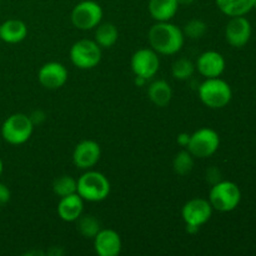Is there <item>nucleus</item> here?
<instances>
[{
	"label": "nucleus",
	"mask_w": 256,
	"mask_h": 256,
	"mask_svg": "<svg viewBox=\"0 0 256 256\" xmlns=\"http://www.w3.org/2000/svg\"><path fill=\"white\" fill-rule=\"evenodd\" d=\"M148 40L152 50L159 55H175L182 49L184 32L170 22H156L148 32Z\"/></svg>",
	"instance_id": "nucleus-1"
},
{
	"label": "nucleus",
	"mask_w": 256,
	"mask_h": 256,
	"mask_svg": "<svg viewBox=\"0 0 256 256\" xmlns=\"http://www.w3.org/2000/svg\"><path fill=\"white\" fill-rule=\"evenodd\" d=\"M110 182L102 172L86 170L76 180V192L84 202H99L106 199L110 194Z\"/></svg>",
	"instance_id": "nucleus-2"
},
{
	"label": "nucleus",
	"mask_w": 256,
	"mask_h": 256,
	"mask_svg": "<svg viewBox=\"0 0 256 256\" xmlns=\"http://www.w3.org/2000/svg\"><path fill=\"white\" fill-rule=\"evenodd\" d=\"M199 99L210 109L226 106L232 98V90L225 80L220 78H208L198 88Z\"/></svg>",
	"instance_id": "nucleus-3"
},
{
	"label": "nucleus",
	"mask_w": 256,
	"mask_h": 256,
	"mask_svg": "<svg viewBox=\"0 0 256 256\" xmlns=\"http://www.w3.org/2000/svg\"><path fill=\"white\" fill-rule=\"evenodd\" d=\"M34 122L29 115L15 112L8 116L2 125V136L12 145H22L32 138Z\"/></svg>",
	"instance_id": "nucleus-4"
},
{
	"label": "nucleus",
	"mask_w": 256,
	"mask_h": 256,
	"mask_svg": "<svg viewBox=\"0 0 256 256\" xmlns=\"http://www.w3.org/2000/svg\"><path fill=\"white\" fill-rule=\"evenodd\" d=\"M209 202L212 209L222 212H232L242 200V192L232 182H218L212 184L209 192Z\"/></svg>",
	"instance_id": "nucleus-5"
},
{
	"label": "nucleus",
	"mask_w": 256,
	"mask_h": 256,
	"mask_svg": "<svg viewBox=\"0 0 256 256\" xmlns=\"http://www.w3.org/2000/svg\"><path fill=\"white\" fill-rule=\"evenodd\" d=\"M102 48L95 40L82 39L78 40L70 48V60L78 69L89 70L98 66L102 62Z\"/></svg>",
	"instance_id": "nucleus-6"
},
{
	"label": "nucleus",
	"mask_w": 256,
	"mask_h": 256,
	"mask_svg": "<svg viewBox=\"0 0 256 256\" xmlns=\"http://www.w3.org/2000/svg\"><path fill=\"white\" fill-rule=\"evenodd\" d=\"M220 146V136L212 128H202L190 134L186 149L198 159L212 156Z\"/></svg>",
	"instance_id": "nucleus-7"
},
{
	"label": "nucleus",
	"mask_w": 256,
	"mask_h": 256,
	"mask_svg": "<svg viewBox=\"0 0 256 256\" xmlns=\"http://www.w3.org/2000/svg\"><path fill=\"white\" fill-rule=\"evenodd\" d=\"M102 8L94 0H82L78 2L72 10V24L79 30H92L102 22Z\"/></svg>",
	"instance_id": "nucleus-8"
},
{
	"label": "nucleus",
	"mask_w": 256,
	"mask_h": 256,
	"mask_svg": "<svg viewBox=\"0 0 256 256\" xmlns=\"http://www.w3.org/2000/svg\"><path fill=\"white\" fill-rule=\"evenodd\" d=\"M130 66L135 76L149 80L158 74L160 68L159 54L152 48H142L132 54Z\"/></svg>",
	"instance_id": "nucleus-9"
},
{
	"label": "nucleus",
	"mask_w": 256,
	"mask_h": 256,
	"mask_svg": "<svg viewBox=\"0 0 256 256\" xmlns=\"http://www.w3.org/2000/svg\"><path fill=\"white\" fill-rule=\"evenodd\" d=\"M212 206L209 200L204 198H194L185 202L182 209V218L186 226H194L199 229L206 224L212 215Z\"/></svg>",
	"instance_id": "nucleus-10"
},
{
	"label": "nucleus",
	"mask_w": 256,
	"mask_h": 256,
	"mask_svg": "<svg viewBox=\"0 0 256 256\" xmlns=\"http://www.w3.org/2000/svg\"><path fill=\"white\" fill-rule=\"evenodd\" d=\"M102 156L100 145L94 140H82L76 144L72 152V162L78 169H92Z\"/></svg>",
	"instance_id": "nucleus-11"
},
{
	"label": "nucleus",
	"mask_w": 256,
	"mask_h": 256,
	"mask_svg": "<svg viewBox=\"0 0 256 256\" xmlns=\"http://www.w3.org/2000/svg\"><path fill=\"white\" fill-rule=\"evenodd\" d=\"M68 69L58 62H45L38 72V80L45 89L56 90L64 86L68 82Z\"/></svg>",
	"instance_id": "nucleus-12"
},
{
	"label": "nucleus",
	"mask_w": 256,
	"mask_h": 256,
	"mask_svg": "<svg viewBox=\"0 0 256 256\" xmlns=\"http://www.w3.org/2000/svg\"><path fill=\"white\" fill-rule=\"evenodd\" d=\"M252 36V24L242 16H232L225 28L226 42L234 48H242L248 44Z\"/></svg>",
	"instance_id": "nucleus-13"
},
{
	"label": "nucleus",
	"mask_w": 256,
	"mask_h": 256,
	"mask_svg": "<svg viewBox=\"0 0 256 256\" xmlns=\"http://www.w3.org/2000/svg\"><path fill=\"white\" fill-rule=\"evenodd\" d=\"M195 69L199 74L208 78H219L225 70V59L220 52L214 50H208L202 52L195 62Z\"/></svg>",
	"instance_id": "nucleus-14"
},
{
	"label": "nucleus",
	"mask_w": 256,
	"mask_h": 256,
	"mask_svg": "<svg viewBox=\"0 0 256 256\" xmlns=\"http://www.w3.org/2000/svg\"><path fill=\"white\" fill-rule=\"evenodd\" d=\"M92 240L95 252L99 256H118L122 252V238L115 230L102 229Z\"/></svg>",
	"instance_id": "nucleus-15"
},
{
	"label": "nucleus",
	"mask_w": 256,
	"mask_h": 256,
	"mask_svg": "<svg viewBox=\"0 0 256 256\" xmlns=\"http://www.w3.org/2000/svg\"><path fill=\"white\" fill-rule=\"evenodd\" d=\"M56 212L62 222H76L82 215V212H84V200H82V198L78 192L60 198Z\"/></svg>",
	"instance_id": "nucleus-16"
},
{
	"label": "nucleus",
	"mask_w": 256,
	"mask_h": 256,
	"mask_svg": "<svg viewBox=\"0 0 256 256\" xmlns=\"http://www.w3.org/2000/svg\"><path fill=\"white\" fill-rule=\"evenodd\" d=\"M28 36V26L19 19L5 20L0 24V39L6 44H18Z\"/></svg>",
	"instance_id": "nucleus-17"
},
{
	"label": "nucleus",
	"mask_w": 256,
	"mask_h": 256,
	"mask_svg": "<svg viewBox=\"0 0 256 256\" xmlns=\"http://www.w3.org/2000/svg\"><path fill=\"white\" fill-rule=\"evenodd\" d=\"M150 15L155 22H170L179 9L178 0H149Z\"/></svg>",
	"instance_id": "nucleus-18"
},
{
	"label": "nucleus",
	"mask_w": 256,
	"mask_h": 256,
	"mask_svg": "<svg viewBox=\"0 0 256 256\" xmlns=\"http://www.w3.org/2000/svg\"><path fill=\"white\" fill-rule=\"evenodd\" d=\"M148 98L154 105L164 108L172 102V89L165 80H155L148 86Z\"/></svg>",
	"instance_id": "nucleus-19"
},
{
	"label": "nucleus",
	"mask_w": 256,
	"mask_h": 256,
	"mask_svg": "<svg viewBox=\"0 0 256 256\" xmlns=\"http://www.w3.org/2000/svg\"><path fill=\"white\" fill-rule=\"evenodd\" d=\"M255 0H215L216 6L228 16H242L254 9Z\"/></svg>",
	"instance_id": "nucleus-20"
},
{
	"label": "nucleus",
	"mask_w": 256,
	"mask_h": 256,
	"mask_svg": "<svg viewBox=\"0 0 256 256\" xmlns=\"http://www.w3.org/2000/svg\"><path fill=\"white\" fill-rule=\"evenodd\" d=\"M118 39H119V32L112 22H100L95 28L94 40L102 49H109L114 46Z\"/></svg>",
	"instance_id": "nucleus-21"
},
{
	"label": "nucleus",
	"mask_w": 256,
	"mask_h": 256,
	"mask_svg": "<svg viewBox=\"0 0 256 256\" xmlns=\"http://www.w3.org/2000/svg\"><path fill=\"white\" fill-rule=\"evenodd\" d=\"M76 229L86 239H94L95 235L102 230L100 222L92 215H82L76 220Z\"/></svg>",
	"instance_id": "nucleus-22"
},
{
	"label": "nucleus",
	"mask_w": 256,
	"mask_h": 256,
	"mask_svg": "<svg viewBox=\"0 0 256 256\" xmlns=\"http://www.w3.org/2000/svg\"><path fill=\"white\" fill-rule=\"evenodd\" d=\"M52 192L56 196L64 198L76 192V179L72 175H62L52 182Z\"/></svg>",
	"instance_id": "nucleus-23"
},
{
	"label": "nucleus",
	"mask_w": 256,
	"mask_h": 256,
	"mask_svg": "<svg viewBox=\"0 0 256 256\" xmlns=\"http://www.w3.org/2000/svg\"><path fill=\"white\" fill-rule=\"evenodd\" d=\"M195 72V64L190 59L186 58H180V59L175 60L172 62V74L176 80H184L190 79Z\"/></svg>",
	"instance_id": "nucleus-24"
},
{
	"label": "nucleus",
	"mask_w": 256,
	"mask_h": 256,
	"mask_svg": "<svg viewBox=\"0 0 256 256\" xmlns=\"http://www.w3.org/2000/svg\"><path fill=\"white\" fill-rule=\"evenodd\" d=\"M172 168L178 175H188L194 168V156L190 154L189 150H182L175 155L172 160Z\"/></svg>",
	"instance_id": "nucleus-25"
},
{
	"label": "nucleus",
	"mask_w": 256,
	"mask_h": 256,
	"mask_svg": "<svg viewBox=\"0 0 256 256\" xmlns=\"http://www.w3.org/2000/svg\"><path fill=\"white\" fill-rule=\"evenodd\" d=\"M208 30L206 22H202V19H192L184 25L182 28V32H184L185 38H189V39L198 40L202 39L205 35Z\"/></svg>",
	"instance_id": "nucleus-26"
},
{
	"label": "nucleus",
	"mask_w": 256,
	"mask_h": 256,
	"mask_svg": "<svg viewBox=\"0 0 256 256\" xmlns=\"http://www.w3.org/2000/svg\"><path fill=\"white\" fill-rule=\"evenodd\" d=\"M10 196H12V194H10L9 188L5 184H2V182H0V206L9 202Z\"/></svg>",
	"instance_id": "nucleus-27"
},
{
	"label": "nucleus",
	"mask_w": 256,
	"mask_h": 256,
	"mask_svg": "<svg viewBox=\"0 0 256 256\" xmlns=\"http://www.w3.org/2000/svg\"><path fill=\"white\" fill-rule=\"evenodd\" d=\"M190 134H186V132H182V134L178 136V144L182 145V146L186 148L188 144H189Z\"/></svg>",
	"instance_id": "nucleus-28"
},
{
	"label": "nucleus",
	"mask_w": 256,
	"mask_h": 256,
	"mask_svg": "<svg viewBox=\"0 0 256 256\" xmlns=\"http://www.w3.org/2000/svg\"><path fill=\"white\" fill-rule=\"evenodd\" d=\"M145 82H146V79L140 76H135V84H136L138 86H142V85H145Z\"/></svg>",
	"instance_id": "nucleus-29"
},
{
	"label": "nucleus",
	"mask_w": 256,
	"mask_h": 256,
	"mask_svg": "<svg viewBox=\"0 0 256 256\" xmlns=\"http://www.w3.org/2000/svg\"><path fill=\"white\" fill-rule=\"evenodd\" d=\"M195 0H178V2H179V6L180 5H184V6H189V5L194 4Z\"/></svg>",
	"instance_id": "nucleus-30"
},
{
	"label": "nucleus",
	"mask_w": 256,
	"mask_h": 256,
	"mask_svg": "<svg viewBox=\"0 0 256 256\" xmlns=\"http://www.w3.org/2000/svg\"><path fill=\"white\" fill-rule=\"evenodd\" d=\"M2 170H4V164H2V158H0V175L2 174Z\"/></svg>",
	"instance_id": "nucleus-31"
},
{
	"label": "nucleus",
	"mask_w": 256,
	"mask_h": 256,
	"mask_svg": "<svg viewBox=\"0 0 256 256\" xmlns=\"http://www.w3.org/2000/svg\"><path fill=\"white\" fill-rule=\"evenodd\" d=\"M254 9H256V0L254 2Z\"/></svg>",
	"instance_id": "nucleus-32"
},
{
	"label": "nucleus",
	"mask_w": 256,
	"mask_h": 256,
	"mask_svg": "<svg viewBox=\"0 0 256 256\" xmlns=\"http://www.w3.org/2000/svg\"><path fill=\"white\" fill-rule=\"evenodd\" d=\"M0 2H2V0H0Z\"/></svg>",
	"instance_id": "nucleus-33"
}]
</instances>
